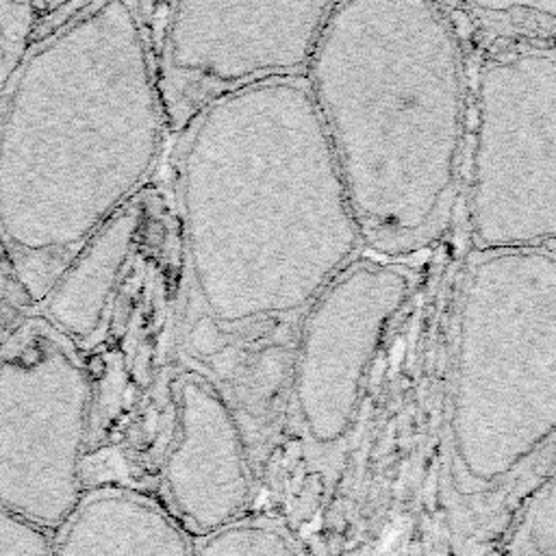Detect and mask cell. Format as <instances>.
<instances>
[{"label":"cell","instance_id":"obj_8","mask_svg":"<svg viewBox=\"0 0 556 556\" xmlns=\"http://www.w3.org/2000/svg\"><path fill=\"white\" fill-rule=\"evenodd\" d=\"M137 211L126 207L92 237L41 303V318L74 345L89 339L109 309L113 287L131 257Z\"/></svg>","mask_w":556,"mask_h":556},{"label":"cell","instance_id":"obj_5","mask_svg":"<svg viewBox=\"0 0 556 556\" xmlns=\"http://www.w3.org/2000/svg\"><path fill=\"white\" fill-rule=\"evenodd\" d=\"M172 392L174 434L161 461L157 500L191 537H202L252 510V452L211 383L185 374Z\"/></svg>","mask_w":556,"mask_h":556},{"label":"cell","instance_id":"obj_3","mask_svg":"<svg viewBox=\"0 0 556 556\" xmlns=\"http://www.w3.org/2000/svg\"><path fill=\"white\" fill-rule=\"evenodd\" d=\"M74 348L33 318L0 350V508L52 535L89 489L92 385Z\"/></svg>","mask_w":556,"mask_h":556},{"label":"cell","instance_id":"obj_9","mask_svg":"<svg viewBox=\"0 0 556 556\" xmlns=\"http://www.w3.org/2000/svg\"><path fill=\"white\" fill-rule=\"evenodd\" d=\"M193 556H305V548L285 519L250 510L211 533L193 537Z\"/></svg>","mask_w":556,"mask_h":556},{"label":"cell","instance_id":"obj_1","mask_svg":"<svg viewBox=\"0 0 556 556\" xmlns=\"http://www.w3.org/2000/svg\"><path fill=\"white\" fill-rule=\"evenodd\" d=\"M178 191L193 287L222 326L307 311L361 237L307 79L207 107L187 128Z\"/></svg>","mask_w":556,"mask_h":556},{"label":"cell","instance_id":"obj_6","mask_svg":"<svg viewBox=\"0 0 556 556\" xmlns=\"http://www.w3.org/2000/svg\"><path fill=\"white\" fill-rule=\"evenodd\" d=\"M378 280L341 272L305 311L294 352V402L305 430L333 441L348 426L378 328Z\"/></svg>","mask_w":556,"mask_h":556},{"label":"cell","instance_id":"obj_7","mask_svg":"<svg viewBox=\"0 0 556 556\" xmlns=\"http://www.w3.org/2000/svg\"><path fill=\"white\" fill-rule=\"evenodd\" d=\"M52 556H193V537L155 495L89 487L52 535Z\"/></svg>","mask_w":556,"mask_h":556},{"label":"cell","instance_id":"obj_4","mask_svg":"<svg viewBox=\"0 0 556 556\" xmlns=\"http://www.w3.org/2000/svg\"><path fill=\"white\" fill-rule=\"evenodd\" d=\"M328 3H180L165 22L157 79L165 117L185 126L242 89L307 79Z\"/></svg>","mask_w":556,"mask_h":556},{"label":"cell","instance_id":"obj_2","mask_svg":"<svg viewBox=\"0 0 556 556\" xmlns=\"http://www.w3.org/2000/svg\"><path fill=\"white\" fill-rule=\"evenodd\" d=\"M137 9L85 7L28 55L0 117V242L28 300L131 207L165 137Z\"/></svg>","mask_w":556,"mask_h":556},{"label":"cell","instance_id":"obj_10","mask_svg":"<svg viewBox=\"0 0 556 556\" xmlns=\"http://www.w3.org/2000/svg\"><path fill=\"white\" fill-rule=\"evenodd\" d=\"M0 556H52V533L0 508Z\"/></svg>","mask_w":556,"mask_h":556}]
</instances>
